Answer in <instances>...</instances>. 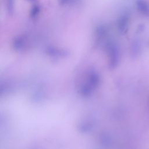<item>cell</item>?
<instances>
[{
    "label": "cell",
    "instance_id": "cell-1",
    "mask_svg": "<svg viewBox=\"0 0 149 149\" xmlns=\"http://www.w3.org/2000/svg\"><path fill=\"white\" fill-rule=\"evenodd\" d=\"M29 42V41L28 37L24 35H21L18 36L17 37H15L14 38L13 45L15 49L21 50L26 48L28 45Z\"/></svg>",
    "mask_w": 149,
    "mask_h": 149
},
{
    "label": "cell",
    "instance_id": "cell-2",
    "mask_svg": "<svg viewBox=\"0 0 149 149\" xmlns=\"http://www.w3.org/2000/svg\"><path fill=\"white\" fill-rule=\"evenodd\" d=\"M83 1V0H58V2L62 6L71 7L80 4Z\"/></svg>",
    "mask_w": 149,
    "mask_h": 149
},
{
    "label": "cell",
    "instance_id": "cell-3",
    "mask_svg": "<svg viewBox=\"0 0 149 149\" xmlns=\"http://www.w3.org/2000/svg\"><path fill=\"white\" fill-rule=\"evenodd\" d=\"M41 11V8L40 5H34L30 12V16L31 18H36L37 17L38 15L40 14Z\"/></svg>",
    "mask_w": 149,
    "mask_h": 149
},
{
    "label": "cell",
    "instance_id": "cell-4",
    "mask_svg": "<svg viewBox=\"0 0 149 149\" xmlns=\"http://www.w3.org/2000/svg\"><path fill=\"white\" fill-rule=\"evenodd\" d=\"M27 1H30V2H33V1H36V0H27Z\"/></svg>",
    "mask_w": 149,
    "mask_h": 149
}]
</instances>
